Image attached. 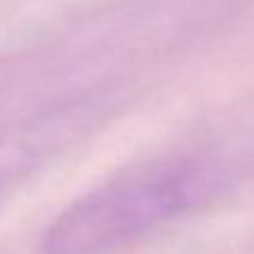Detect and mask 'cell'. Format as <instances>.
Listing matches in <instances>:
<instances>
[{
  "mask_svg": "<svg viewBox=\"0 0 254 254\" xmlns=\"http://www.w3.org/2000/svg\"><path fill=\"white\" fill-rule=\"evenodd\" d=\"M234 180L225 160L169 155L122 171L52 221L41 254H115L200 209Z\"/></svg>",
  "mask_w": 254,
  "mask_h": 254,
  "instance_id": "cell-1",
  "label": "cell"
}]
</instances>
